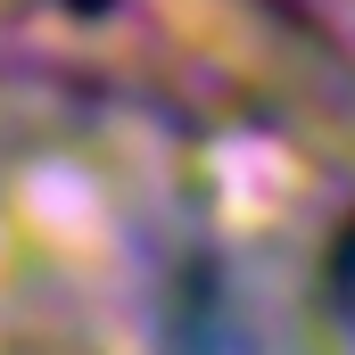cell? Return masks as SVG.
<instances>
[{"instance_id":"1","label":"cell","mask_w":355,"mask_h":355,"mask_svg":"<svg viewBox=\"0 0 355 355\" xmlns=\"http://www.w3.org/2000/svg\"><path fill=\"white\" fill-rule=\"evenodd\" d=\"M331 306H339V331L355 339V232L331 248Z\"/></svg>"}]
</instances>
